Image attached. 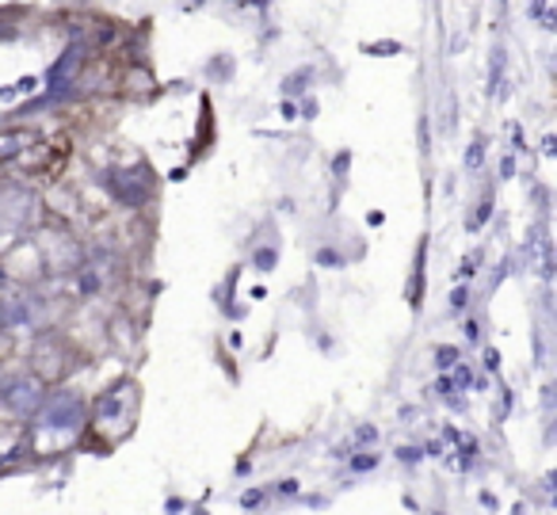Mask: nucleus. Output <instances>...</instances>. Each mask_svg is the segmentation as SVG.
<instances>
[{
    "instance_id": "1",
    "label": "nucleus",
    "mask_w": 557,
    "mask_h": 515,
    "mask_svg": "<svg viewBox=\"0 0 557 515\" xmlns=\"http://www.w3.org/2000/svg\"><path fill=\"white\" fill-rule=\"evenodd\" d=\"M134 420H138V382H131V378H119L115 385H108V390L96 397L85 428L92 431L96 451L108 454V451H115L119 443H126V439H131Z\"/></svg>"
},
{
    "instance_id": "2",
    "label": "nucleus",
    "mask_w": 557,
    "mask_h": 515,
    "mask_svg": "<svg viewBox=\"0 0 557 515\" xmlns=\"http://www.w3.org/2000/svg\"><path fill=\"white\" fill-rule=\"evenodd\" d=\"M88 424V405L81 393L73 390H58L50 393V397H42L39 413H35V428L42 431V436H81Z\"/></svg>"
},
{
    "instance_id": "3",
    "label": "nucleus",
    "mask_w": 557,
    "mask_h": 515,
    "mask_svg": "<svg viewBox=\"0 0 557 515\" xmlns=\"http://www.w3.org/2000/svg\"><path fill=\"white\" fill-rule=\"evenodd\" d=\"M42 218V199L35 187L20 180H0V230H27Z\"/></svg>"
},
{
    "instance_id": "4",
    "label": "nucleus",
    "mask_w": 557,
    "mask_h": 515,
    "mask_svg": "<svg viewBox=\"0 0 557 515\" xmlns=\"http://www.w3.org/2000/svg\"><path fill=\"white\" fill-rule=\"evenodd\" d=\"M77 367L73 363V347L70 340L62 336V332H39L32 344V375L39 378L42 385L47 382H62L70 370Z\"/></svg>"
},
{
    "instance_id": "5",
    "label": "nucleus",
    "mask_w": 557,
    "mask_h": 515,
    "mask_svg": "<svg viewBox=\"0 0 557 515\" xmlns=\"http://www.w3.org/2000/svg\"><path fill=\"white\" fill-rule=\"evenodd\" d=\"M100 184L119 207H131V210L146 207L157 192V180L149 169H103Z\"/></svg>"
},
{
    "instance_id": "6",
    "label": "nucleus",
    "mask_w": 557,
    "mask_h": 515,
    "mask_svg": "<svg viewBox=\"0 0 557 515\" xmlns=\"http://www.w3.org/2000/svg\"><path fill=\"white\" fill-rule=\"evenodd\" d=\"M35 321H39V298L20 283L0 286V332L27 329Z\"/></svg>"
},
{
    "instance_id": "7",
    "label": "nucleus",
    "mask_w": 557,
    "mask_h": 515,
    "mask_svg": "<svg viewBox=\"0 0 557 515\" xmlns=\"http://www.w3.org/2000/svg\"><path fill=\"white\" fill-rule=\"evenodd\" d=\"M42 382L35 375H12L9 382H0V408L12 416H35L42 405Z\"/></svg>"
},
{
    "instance_id": "8",
    "label": "nucleus",
    "mask_w": 557,
    "mask_h": 515,
    "mask_svg": "<svg viewBox=\"0 0 557 515\" xmlns=\"http://www.w3.org/2000/svg\"><path fill=\"white\" fill-rule=\"evenodd\" d=\"M81 70H85V47H81V42H73V47L65 50V54L54 62V70L47 73L50 96H47V100H39V103H50V100H58V96L70 93V85L77 81V73H81Z\"/></svg>"
},
{
    "instance_id": "9",
    "label": "nucleus",
    "mask_w": 557,
    "mask_h": 515,
    "mask_svg": "<svg viewBox=\"0 0 557 515\" xmlns=\"http://www.w3.org/2000/svg\"><path fill=\"white\" fill-rule=\"evenodd\" d=\"M42 138L35 131H24V126H12V131H0V164L24 161L32 149H39Z\"/></svg>"
},
{
    "instance_id": "10",
    "label": "nucleus",
    "mask_w": 557,
    "mask_h": 515,
    "mask_svg": "<svg viewBox=\"0 0 557 515\" xmlns=\"http://www.w3.org/2000/svg\"><path fill=\"white\" fill-rule=\"evenodd\" d=\"M310 81H313V70H310V65H306V70H298V73H290V77L283 81V96H302Z\"/></svg>"
},
{
    "instance_id": "11",
    "label": "nucleus",
    "mask_w": 557,
    "mask_h": 515,
    "mask_svg": "<svg viewBox=\"0 0 557 515\" xmlns=\"http://www.w3.org/2000/svg\"><path fill=\"white\" fill-rule=\"evenodd\" d=\"M420 286H424V245L417 253V271H412V283H409V306L420 309Z\"/></svg>"
},
{
    "instance_id": "12",
    "label": "nucleus",
    "mask_w": 557,
    "mask_h": 515,
    "mask_svg": "<svg viewBox=\"0 0 557 515\" xmlns=\"http://www.w3.org/2000/svg\"><path fill=\"white\" fill-rule=\"evenodd\" d=\"M488 214H493V203H481V207L478 210H473V218H470V222H466V230H481V225H485L488 222Z\"/></svg>"
},
{
    "instance_id": "13",
    "label": "nucleus",
    "mask_w": 557,
    "mask_h": 515,
    "mask_svg": "<svg viewBox=\"0 0 557 515\" xmlns=\"http://www.w3.org/2000/svg\"><path fill=\"white\" fill-rule=\"evenodd\" d=\"M252 263L260 271H271V268H275V248H260V253L252 256Z\"/></svg>"
},
{
    "instance_id": "14",
    "label": "nucleus",
    "mask_w": 557,
    "mask_h": 515,
    "mask_svg": "<svg viewBox=\"0 0 557 515\" xmlns=\"http://www.w3.org/2000/svg\"><path fill=\"white\" fill-rule=\"evenodd\" d=\"M363 50H367V54H401L405 47H401V42H374V47L367 42Z\"/></svg>"
},
{
    "instance_id": "15",
    "label": "nucleus",
    "mask_w": 557,
    "mask_h": 515,
    "mask_svg": "<svg viewBox=\"0 0 557 515\" xmlns=\"http://www.w3.org/2000/svg\"><path fill=\"white\" fill-rule=\"evenodd\" d=\"M435 359H440V367L447 370V367H455L458 352H455V347H435Z\"/></svg>"
},
{
    "instance_id": "16",
    "label": "nucleus",
    "mask_w": 557,
    "mask_h": 515,
    "mask_svg": "<svg viewBox=\"0 0 557 515\" xmlns=\"http://www.w3.org/2000/svg\"><path fill=\"white\" fill-rule=\"evenodd\" d=\"M481 157H485V146H481V142H473V146H470V154H466V169H478V164H481Z\"/></svg>"
},
{
    "instance_id": "17",
    "label": "nucleus",
    "mask_w": 557,
    "mask_h": 515,
    "mask_svg": "<svg viewBox=\"0 0 557 515\" xmlns=\"http://www.w3.org/2000/svg\"><path fill=\"white\" fill-rule=\"evenodd\" d=\"M478 260H481L478 253H473V256H466V260H462V268H458V279H470V275H473V268H478Z\"/></svg>"
},
{
    "instance_id": "18",
    "label": "nucleus",
    "mask_w": 557,
    "mask_h": 515,
    "mask_svg": "<svg viewBox=\"0 0 557 515\" xmlns=\"http://www.w3.org/2000/svg\"><path fill=\"white\" fill-rule=\"evenodd\" d=\"M466 302H470V286H466V291L458 286V291L450 294V306H455V309H466Z\"/></svg>"
},
{
    "instance_id": "19",
    "label": "nucleus",
    "mask_w": 557,
    "mask_h": 515,
    "mask_svg": "<svg viewBox=\"0 0 557 515\" xmlns=\"http://www.w3.org/2000/svg\"><path fill=\"white\" fill-rule=\"evenodd\" d=\"M202 4H207V0H184V9H202Z\"/></svg>"
},
{
    "instance_id": "20",
    "label": "nucleus",
    "mask_w": 557,
    "mask_h": 515,
    "mask_svg": "<svg viewBox=\"0 0 557 515\" xmlns=\"http://www.w3.org/2000/svg\"><path fill=\"white\" fill-rule=\"evenodd\" d=\"M233 4H256V9H260V4H268V0H233Z\"/></svg>"
},
{
    "instance_id": "21",
    "label": "nucleus",
    "mask_w": 557,
    "mask_h": 515,
    "mask_svg": "<svg viewBox=\"0 0 557 515\" xmlns=\"http://www.w3.org/2000/svg\"><path fill=\"white\" fill-rule=\"evenodd\" d=\"M4 283H9V279H4V271H0V286H4Z\"/></svg>"
},
{
    "instance_id": "22",
    "label": "nucleus",
    "mask_w": 557,
    "mask_h": 515,
    "mask_svg": "<svg viewBox=\"0 0 557 515\" xmlns=\"http://www.w3.org/2000/svg\"><path fill=\"white\" fill-rule=\"evenodd\" d=\"M500 4H504V0H500Z\"/></svg>"
}]
</instances>
